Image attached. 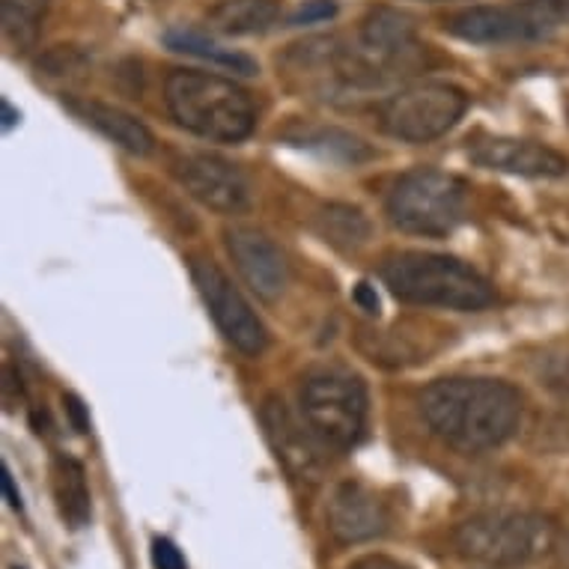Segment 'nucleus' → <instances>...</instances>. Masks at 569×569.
I'll return each instance as SVG.
<instances>
[{
    "instance_id": "obj_1",
    "label": "nucleus",
    "mask_w": 569,
    "mask_h": 569,
    "mask_svg": "<svg viewBox=\"0 0 569 569\" xmlns=\"http://www.w3.org/2000/svg\"><path fill=\"white\" fill-rule=\"evenodd\" d=\"M420 415L459 453H483L501 448L519 430L522 393L501 379L453 376L420 393Z\"/></svg>"
},
{
    "instance_id": "obj_2",
    "label": "nucleus",
    "mask_w": 569,
    "mask_h": 569,
    "mask_svg": "<svg viewBox=\"0 0 569 569\" xmlns=\"http://www.w3.org/2000/svg\"><path fill=\"white\" fill-rule=\"evenodd\" d=\"M382 280L397 299L420 308L483 310L495 301L489 280L448 253H397L382 266Z\"/></svg>"
},
{
    "instance_id": "obj_3",
    "label": "nucleus",
    "mask_w": 569,
    "mask_h": 569,
    "mask_svg": "<svg viewBox=\"0 0 569 569\" xmlns=\"http://www.w3.org/2000/svg\"><path fill=\"white\" fill-rule=\"evenodd\" d=\"M164 99L173 120L182 129L194 131L197 138L239 143L257 126L251 96L233 81L209 72H191V69L170 72Z\"/></svg>"
},
{
    "instance_id": "obj_4",
    "label": "nucleus",
    "mask_w": 569,
    "mask_h": 569,
    "mask_svg": "<svg viewBox=\"0 0 569 569\" xmlns=\"http://www.w3.org/2000/svg\"><path fill=\"white\" fill-rule=\"evenodd\" d=\"M555 546V525L540 513L492 510L471 516L453 531V549L462 560L489 569L525 567Z\"/></svg>"
},
{
    "instance_id": "obj_5",
    "label": "nucleus",
    "mask_w": 569,
    "mask_h": 569,
    "mask_svg": "<svg viewBox=\"0 0 569 569\" xmlns=\"http://www.w3.org/2000/svg\"><path fill=\"white\" fill-rule=\"evenodd\" d=\"M468 212V186L445 170H411L393 186L388 216L400 230L415 236L453 233Z\"/></svg>"
},
{
    "instance_id": "obj_6",
    "label": "nucleus",
    "mask_w": 569,
    "mask_h": 569,
    "mask_svg": "<svg viewBox=\"0 0 569 569\" xmlns=\"http://www.w3.org/2000/svg\"><path fill=\"white\" fill-rule=\"evenodd\" d=\"M301 411L326 448H352L365 432V382L346 370H313L301 385Z\"/></svg>"
},
{
    "instance_id": "obj_7",
    "label": "nucleus",
    "mask_w": 569,
    "mask_h": 569,
    "mask_svg": "<svg viewBox=\"0 0 569 569\" xmlns=\"http://www.w3.org/2000/svg\"><path fill=\"white\" fill-rule=\"evenodd\" d=\"M468 96L453 84H415L402 93L391 96L382 104V129L406 143H427L441 138L462 120Z\"/></svg>"
},
{
    "instance_id": "obj_8",
    "label": "nucleus",
    "mask_w": 569,
    "mask_h": 569,
    "mask_svg": "<svg viewBox=\"0 0 569 569\" xmlns=\"http://www.w3.org/2000/svg\"><path fill=\"white\" fill-rule=\"evenodd\" d=\"M191 278H194L197 292L206 301V308L216 319L218 331L224 335L227 343L242 355L257 358L269 346L266 326L253 313L251 305L242 299V292L230 283L221 266L212 260H191Z\"/></svg>"
},
{
    "instance_id": "obj_9",
    "label": "nucleus",
    "mask_w": 569,
    "mask_h": 569,
    "mask_svg": "<svg viewBox=\"0 0 569 569\" xmlns=\"http://www.w3.org/2000/svg\"><path fill=\"white\" fill-rule=\"evenodd\" d=\"M260 420L280 466L287 468L290 477H296L299 483L317 486L322 480V471H326V462L319 453L322 441L317 439V432L305 427L278 393H269L262 400Z\"/></svg>"
},
{
    "instance_id": "obj_10",
    "label": "nucleus",
    "mask_w": 569,
    "mask_h": 569,
    "mask_svg": "<svg viewBox=\"0 0 569 569\" xmlns=\"http://www.w3.org/2000/svg\"><path fill=\"white\" fill-rule=\"evenodd\" d=\"M173 173H177L179 186L186 188L197 203L209 206L216 212L236 216L251 206L248 179L230 161L218 159V156H206V152L182 156L173 164Z\"/></svg>"
},
{
    "instance_id": "obj_11",
    "label": "nucleus",
    "mask_w": 569,
    "mask_h": 569,
    "mask_svg": "<svg viewBox=\"0 0 569 569\" xmlns=\"http://www.w3.org/2000/svg\"><path fill=\"white\" fill-rule=\"evenodd\" d=\"M326 522L337 542L355 546V542L382 537L388 531V525H391V513H388V507L373 489L349 480V483L337 486L335 495H331Z\"/></svg>"
},
{
    "instance_id": "obj_12",
    "label": "nucleus",
    "mask_w": 569,
    "mask_h": 569,
    "mask_svg": "<svg viewBox=\"0 0 569 569\" xmlns=\"http://www.w3.org/2000/svg\"><path fill=\"white\" fill-rule=\"evenodd\" d=\"M227 251L233 257L236 269L260 299L274 301L287 287V260L269 236L251 227L227 230Z\"/></svg>"
},
{
    "instance_id": "obj_13",
    "label": "nucleus",
    "mask_w": 569,
    "mask_h": 569,
    "mask_svg": "<svg viewBox=\"0 0 569 569\" xmlns=\"http://www.w3.org/2000/svg\"><path fill=\"white\" fill-rule=\"evenodd\" d=\"M471 161L513 177H563L569 161L551 147L519 138H486L471 147Z\"/></svg>"
},
{
    "instance_id": "obj_14",
    "label": "nucleus",
    "mask_w": 569,
    "mask_h": 569,
    "mask_svg": "<svg viewBox=\"0 0 569 569\" xmlns=\"http://www.w3.org/2000/svg\"><path fill=\"white\" fill-rule=\"evenodd\" d=\"M445 30L466 42H528V39H542V33L516 3L510 7H471L445 21Z\"/></svg>"
},
{
    "instance_id": "obj_15",
    "label": "nucleus",
    "mask_w": 569,
    "mask_h": 569,
    "mask_svg": "<svg viewBox=\"0 0 569 569\" xmlns=\"http://www.w3.org/2000/svg\"><path fill=\"white\" fill-rule=\"evenodd\" d=\"M69 108L81 117L84 122H90L93 129H99L108 140H113L117 147H122L131 156H150L156 140H152V131L143 126L140 120H134L131 113H126L117 104L96 102V99H84V102H69Z\"/></svg>"
},
{
    "instance_id": "obj_16",
    "label": "nucleus",
    "mask_w": 569,
    "mask_h": 569,
    "mask_svg": "<svg viewBox=\"0 0 569 569\" xmlns=\"http://www.w3.org/2000/svg\"><path fill=\"white\" fill-rule=\"evenodd\" d=\"M51 489H54L57 510L69 528H84L93 516V501H90V486H87V471L76 457L57 453L51 462Z\"/></svg>"
},
{
    "instance_id": "obj_17",
    "label": "nucleus",
    "mask_w": 569,
    "mask_h": 569,
    "mask_svg": "<svg viewBox=\"0 0 569 569\" xmlns=\"http://www.w3.org/2000/svg\"><path fill=\"white\" fill-rule=\"evenodd\" d=\"M361 39H365L367 54L388 63L415 46V21L406 12L379 7L365 19Z\"/></svg>"
},
{
    "instance_id": "obj_18",
    "label": "nucleus",
    "mask_w": 569,
    "mask_h": 569,
    "mask_svg": "<svg viewBox=\"0 0 569 569\" xmlns=\"http://www.w3.org/2000/svg\"><path fill=\"white\" fill-rule=\"evenodd\" d=\"M280 19V0H218L209 10V24L227 37L262 33Z\"/></svg>"
},
{
    "instance_id": "obj_19",
    "label": "nucleus",
    "mask_w": 569,
    "mask_h": 569,
    "mask_svg": "<svg viewBox=\"0 0 569 569\" xmlns=\"http://www.w3.org/2000/svg\"><path fill=\"white\" fill-rule=\"evenodd\" d=\"M168 46L173 48V51H182V54L209 60V63L221 66V69H233L239 76H253V72H257V63H253L251 57L239 54L233 48L218 46V42L200 37L194 30H170Z\"/></svg>"
},
{
    "instance_id": "obj_20",
    "label": "nucleus",
    "mask_w": 569,
    "mask_h": 569,
    "mask_svg": "<svg viewBox=\"0 0 569 569\" xmlns=\"http://www.w3.org/2000/svg\"><path fill=\"white\" fill-rule=\"evenodd\" d=\"M46 12L48 0H3L0 19H3V33L10 39V46H33L42 30V21H46Z\"/></svg>"
},
{
    "instance_id": "obj_21",
    "label": "nucleus",
    "mask_w": 569,
    "mask_h": 569,
    "mask_svg": "<svg viewBox=\"0 0 569 569\" xmlns=\"http://www.w3.org/2000/svg\"><path fill=\"white\" fill-rule=\"evenodd\" d=\"M319 233L337 248H358L370 239V221L355 206H328L319 216Z\"/></svg>"
},
{
    "instance_id": "obj_22",
    "label": "nucleus",
    "mask_w": 569,
    "mask_h": 569,
    "mask_svg": "<svg viewBox=\"0 0 569 569\" xmlns=\"http://www.w3.org/2000/svg\"><path fill=\"white\" fill-rule=\"evenodd\" d=\"M516 7L549 37L551 30L567 24L569 28V0H513Z\"/></svg>"
},
{
    "instance_id": "obj_23",
    "label": "nucleus",
    "mask_w": 569,
    "mask_h": 569,
    "mask_svg": "<svg viewBox=\"0 0 569 569\" xmlns=\"http://www.w3.org/2000/svg\"><path fill=\"white\" fill-rule=\"evenodd\" d=\"M152 567L156 569H186V558L177 549V542L168 537H156L152 540Z\"/></svg>"
},
{
    "instance_id": "obj_24",
    "label": "nucleus",
    "mask_w": 569,
    "mask_h": 569,
    "mask_svg": "<svg viewBox=\"0 0 569 569\" xmlns=\"http://www.w3.org/2000/svg\"><path fill=\"white\" fill-rule=\"evenodd\" d=\"M337 12L335 0H310L305 3L296 16H292V24H313V21H326Z\"/></svg>"
},
{
    "instance_id": "obj_25",
    "label": "nucleus",
    "mask_w": 569,
    "mask_h": 569,
    "mask_svg": "<svg viewBox=\"0 0 569 569\" xmlns=\"http://www.w3.org/2000/svg\"><path fill=\"white\" fill-rule=\"evenodd\" d=\"M63 406H66V415H69V420H72V427H76V432L90 430V415H87L84 402L78 400L76 393H66Z\"/></svg>"
},
{
    "instance_id": "obj_26",
    "label": "nucleus",
    "mask_w": 569,
    "mask_h": 569,
    "mask_svg": "<svg viewBox=\"0 0 569 569\" xmlns=\"http://www.w3.org/2000/svg\"><path fill=\"white\" fill-rule=\"evenodd\" d=\"M346 569H411V567H406V563H400V560L388 558V555H365V558L352 560Z\"/></svg>"
},
{
    "instance_id": "obj_27",
    "label": "nucleus",
    "mask_w": 569,
    "mask_h": 569,
    "mask_svg": "<svg viewBox=\"0 0 569 569\" xmlns=\"http://www.w3.org/2000/svg\"><path fill=\"white\" fill-rule=\"evenodd\" d=\"M0 483H3V498H7V505H10L12 510H24V501H21L16 477H12V471L7 466H0Z\"/></svg>"
},
{
    "instance_id": "obj_28",
    "label": "nucleus",
    "mask_w": 569,
    "mask_h": 569,
    "mask_svg": "<svg viewBox=\"0 0 569 569\" xmlns=\"http://www.w3.org/2000/svg\"><path fill=\"white\" fill-rule=\"evenodd\" d=\"M355 299H358V305L367 310V313H376L379 310V299H376V292L367 287V283H361L358 290H355Z\"/></svg>"
},
{
    "instance_id": "obj_29",
    "label": "nucleus",
    "mask_w": 569,
    "mask_h": 569,
    "mask_svg": "<svg viewBox=\"0 0 569 569\" xmlns=\"http://www.w3.org/2000/svg\"><path fill=\"white\" fill-rule=\"evenodd\" d=\"M549 385H558V388H567L569 391V361L567 365H560L555 373H549Z\"/></svg>"
},
{
    "instance_id": "obj_30",
    "label": "nucleus",
    "mask_w": 569,
    "mask_h": 569,
    "mask_svg": "<svg viewBox=\"0 0 569 569\" xmlns=\"http://www.w3.org/2000/svg\"><path fill=\"white\" fill-rule=\"evenodd\" d=\"M0 111H3V129H12V126L19 122V113L12 111V104L7 102V99L0 102Z\"/></svg>"
},
{
    "instance_id": "obj_31",
    "label": "nucleus",
    "mask_w": 569,
    "mask_h": 569,
    "mask_svg": "<svg viewBox=\"0 0 569 569\" xmlns=\"http://www.w3.org/2000/svg\"><path fill=\"white\" fill-rule=\"evenodd\" d=\"M12 569H21V567H12Z\"/></svg>"
}]
</instances>
